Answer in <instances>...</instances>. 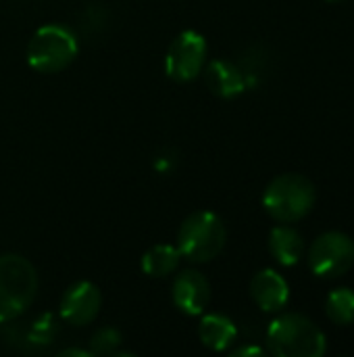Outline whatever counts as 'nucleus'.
<instances>
[{
  "instance_id": "obj_12",
  "label": "nucleus",
  "mask_w": 354,
  "mask_h": 357,
  "mask_svg": "<svg viewBox=\"0 0 354 357\" xmlns=\"http://www.w3.org/2000/svg\"><path fill=\"white\" fill-rule=\"evenodd\" d=\"M305 251H307L305 238L296 228L282 224L269 232V253L280 266L284 268L296 266L305 257Z\"/></svg>"
},
{
  "instance_id": "obj_16",
  "label": "nucleus",
  "mask_w": 354,
  "mask_h": 357,
  "mask_svg": "<svg viewBox=\"0 0 354 357\" xmlns=\"http://www.w3.org/2000/svg\"><path fill=\"white\" fill-rule=\"evenodd\" d=\"M325 316L336 326L354 324V291L348 287L334 289L325 299Z\"/></svg>"
},
{
  "instance_id": "obj_18",
  "label": "nucleus",
  "mask_w": 354,
  "mask_h": 357,
  "mask_svg": "<svg viewBox=\"0 0 354 357\" xmlns=\"http://www.w3.org/2000/svg\"><path fill=\"white\" fill-rule=\"evenodd\" d=\"M106 21H108V13H106V8L102 4H96V8H88L83 13V29L88 33L102 31Z\"/></svg>"
},
{
  "instance_id": "obj_3",
  "label": "nucleus",
  "mask_w": 354,
  "mask_h": 357,
  "mask_svg": "<svg viewBox=\"0 0 354 357\" xmlns=\"http://www.w3.org/2000/svg\"><path fill=\"white\" fill-rule=\"evenodd\" d=\"M38 295V272L33 264L17 253L0 255V324L25 314Z\"/></svg>"
},
{
  "instance_id": "obj_4",
  "label": "nucleus",
  "mask_w": 354,
  "mask_h": 357,
  "mask_svg": "<svg viewBox=\"0 0 354 357\" xmlns=\"http://www.w3.org/2000/svg\"><path fill=\"white\" fill-rule=\"evenodd\" d=\"M227 243L223 220L209 209L190 213L177 230V249L192 264H209L221 255Z\"/></svg>"
},
{
  "instance_id": "obj_14",
  "label": "nucleus",
  "mask_w": 354,
  "mask_h": 357,
  "mask_svg": "<svg viewBox=\"0 0 354 357\" xmlns=\"http://www.w3.org/2000/svg\"><path fill=\"white\" fill-rule=\"evenodd\" d=\"M182 259L177 245L159 243L142 255V272L150 278H167L177 272Z\"/></svg>"
},
{
  "instance_id": "obj_22",
  "label": "nucleus",
  "mask_w": 354,
  "mask_h": 357,
  "mask_svg": "<svg viewBox=\"0 0 354 357\" xmlns=\"http://www.w3.org/2000/svg\"><path fill=\"white\" fill-rule=\"evenodd\" d=\"M325 2H340V0H325Z\"/></svg>"
},
{
  "instance_id": "obj_21",
  "label": "nucleus",
  "mask_w": 354,
  "mask_h": 357,
  "mask_svg": "<svg viewBox=\"0 0 354 357\" xmlns=\"http://www.w3.org/2000/svg\"><path fill=\"white\" fill-rule=\"evenodd\" d=\"M90 349H63V351H58V357H90Z\"/></svg>"
},
{
  "instance_id": "obj_5",
  "label": "nucleus",
  "mask_w": 354,
  "mask_h": 357,
  "mask_svg": "<svg viewBox=\"0 0 354 357\" xmlns=\"http://www.w3.org/2000/svg\"><path fill=\"white\" fill-rule=\"evenodd\" d=\"M79 54L75 31L63 23H46L38 27L27 44V63L38 73H58L67 69Z\"/></svg>"
},
{
  "instance_id": "obj_9",
  "label": "nucleus",
  "mask_w": 354,
  "mask_h": 357,
  "mask_svg": "<svg viewBox=\"0 0 354 357\" xmlns=\"http://www.w3.org/2000/svg\"><path fill=\"white\" fill-rule=\"evenodd\" d=\"M171 299L182 314L190 318L202 316L211 303V282L198 270H182L173 280Z\"/></svg>"
},
{
  "instance_id": "obj_1",
  "label": "nucleus",
  "mask_w": 354,
  "mask_h": 357,
  "mask_svg": "<svg viewBox=\"0 0 354 357\" xmlns=\"http://www.w3.org/2000/svg\"><path fill=\"white\" fill-rule=\"evenodd\" d=\"M267 351L277 357H321L328 351V337L305 314L288 312L269 324Z\"/></svg>"
},
{
  "instance_id": "obj_2",
  "label": "nucleus",
  "mask_w": 354,
  "mask_h": 357,
  "mask_svg": "<svg viewBox=\"0 0 354 357\" xmlns=\"http://www.w3.org/2000/svg\"><path fill=\"white\" fill-rule=\"evenodd\" d=\"M317 201L315 184L303 174H280L275 176L265 192H263V207L280 224H294L305 220Z\"/></svg>"
},
{
  "instance_id": "obj_13",
  "label": "nucleus",
  "mask_w": 354,
  "mask_h": 357,
  "mask_svg": "<svg viewBox=\"0 0 354 357\" xmlns=\"http://www.w3.org/2000/svg\"><path fill=\"white\" fill-rule=\"evenodd\" d=\"M198 337L211 351H227L238 339V326L225 314H202L198 322Z\"/></svg>"
},
{
  "instance_id": "obj_8",
  "label": "nucleus",
  "mask_w": 354,
  "mask_h": 357,
  "mask_svg": "<svg viewBox=\"0 0 354 357\" xmlns=\"http://www.w3.org/2000/svg\"><path fill=\"white\" fill-rule=\"evenodd\" d=\"M102 307V293L90 280L73 282L61 297L58 316L63 322L71 326H88L92 324Z\"/></svg>"
},
{
  "instance_id": "obj_17",
  "label": "nucleus",
  "mask_w": 354,
  "mask_h": 357,
  "mask_svg": "<svg viewBox=\"0 0 354 357\" xmlns=\"http://www.w3.org/2000/svg\"><path fill=\"white\" fill-rule=\"evenodd\" d=\"M121 343H123V337H121V333L117 331V328H113V326H102V328H98L94 335H92V339H90V354L92 356H113L119 351V347H121Z\"/></svg>"
},
{
  "instance_id": "obj_6",
  "label": "nucleus",
  "mask_w": 354,
  "mask_h": 357,
  "mask_svg": "<svg viewBox=\"0 0 354 357\" xmlns=\"http://www.w3.org/2000/svg\"><path fill=\"white\" fill-rule=\"evenodd\" d=\"M307 259L317 278H340L353 270L354 241L340 230L323 232L313 241Z\"/></svg>"
},
{
  "instance_id": "obj_7",
  "label": "nucleus",
  "mask_w": 354,
  "mask_h": 357,
  "mask_svg": "<svg viewBox=\"0 0 354 357\" xmlns=\"http://www.w3.org/2000/svg\"><path fill=\"white\" fill-rule=\"evenodd\" d=\"M209 56L207 38L196 29H186L173 38L165 54V73L177 82L188 84L200 77Z\"/></svg>"
},
{
  "instance_id": "obj_20",
  "label": "nucleus",
  "mask_w": 354,
  "mask_h": 357,
  "mask_svg": "<svg viewBox=\"0 0 354 357\" xmlns=\"http://www.w3.org/2000/svg\"><path fill=\"white\" fill-rule=\"evenodd\" d=\"M265 356V349L259 345H242L232 351V357H261Z\"/></svg>"
},
{
  "instance_id": "obj_10",
  "label": "nucleus",
  "mask_w": 354,
  "mask_h": 357,
  "mask_svg": "<svg viewBox=\"0 0 354 357\" xmlns=\"http://www.w3.org/2000/svg\"><path fill=\"white\" fill-rule=\"evenodd\" d=\"M200 75H202L207 88L215 96L225 98V100L244 94L246 88H248V82H246V75H244L242 67L238 63H234V61H227V59L209 61Z\"/></svg>"
},
{
  "instance_id": "obj_15",
  "label": "nucleus",
  "mask_w": 354,
  "mask_h": 357,
  "mask_svg": "<svg viewBox=\"0 0 354 357\" xmlns=\"http://www.w3.org/2000/svg\"><path fill=\"white\" fill-rule=\"evenodd\" d=\"M58 335V322L52 314H40L29 326L25 328L23 343L29 351H44L54 343Z\"/></svg>"
},
{
  "instance_id": "obj_19",
  "label": "nucleus",
  "mask_w": 354,
  "mask_h": 357,
  "mask_svg": "<svg viewBox=\"0 0 354 357\" xmlns=\"http://www.w3.org/2000/svg\"><path fill=\"white\" fill-rule=\"evenodd\" d=\"M175 161H177V157L173 155V151L167 149L165 153L156 155V159H154V169H156L159 174H171L173 167H175Z\"/></svg>"
},
{
  "instance_id": "obj_11",
  "label": "nucleus",
  "mask_w": 354,
  "mask_h": 357,
  "mask_svg": "<svg viewBox=\"0 0 354 357\" xmlns=\"http://www.w3.org/2000/svg\"><path fill=\"white\" fill-rule=\"evenodd\" d=\"M250 297L259 310L267 314H277L290 301V284L277 270L265 268L252 276Z\"/></svg>"
}]
</instances>
